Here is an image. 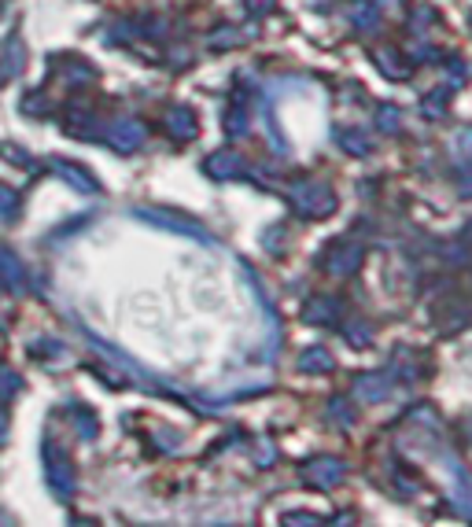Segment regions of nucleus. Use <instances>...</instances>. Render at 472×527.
I'll use <instances>...</instances> for the list:
<instances>
[{"label": "nucleus", "instance_id": "nucleus-7", "mask_svg": "<svg viewBox=\"0 0 472 527\" xmlns=\"http://www.w3.org/2000/svg\"><path fill=\"white\" fill-rule=\"evenodd\" d=\"M336 317H340V299H332V295H313L303 310L306 324H336Z\"/></svg>", "mask_w": 472, "mask_h": 527}, {"label": "nucleus", "instance_id": "nucleus-21", "mask_svg": "<svg viewBox=\"0 0 472 527\" xmlns=\"http://www.w3.org/2000/svg\"><path fill=\"white\" fill-rule=\"evenodd\" d=\"M273 8H277V0H244V12H251L255 19H262V15H269Z\"/></svg>", "mask_w": 472, "mask_h": 527}, {"label": "nucleus", "instance_id": "nucleus-17", "mask_svg": "<svg viewBox=\"0 0 472 527\" xmlns=\"http://www.w3.org/2000/svg\"><path fill=\"white\" fill-rule=\"evenodd\" d=\"M225 133L229 137H248V111L244 107H232L225 114Z\"/></svg>", "mask_w": 472, "mask_h": 527}, {"label": "nucleus", "instance_id": "nucleus-5", "mask_svg": "<svg viewBox=\"0 0 472 527\" xmlns=\"http://www.w3.org/2000/svg\"><path fill=\"white\" fill-rule=\"evenodd\" d=\"M354 398H362V402H384L391 395V377L387 373H362V377H354Z\"/></svg>", "mask_w": 472, "mask_h": 527}, {"label": "nucleus", "instance_id": "nucleus-12", "mask_svg": "<svg viewBox=\"0 0 472 527\" xmlns=\"http://www.w3.org/2000/svg\"><path fill=\"white\" fill-rule=\"evenodd\" d=\"M299 369L303 373H329L332 369V354L325 347H310L299 354Z\"/></svg>", "mask_w": 472, "mask_h": 527}, {"label": "nucleus", "instance_id": "nucleus-19", "mask_svg": "<svg viewBox=\"0 0 472 527\" xmlns=\"http://www.w3.org/2000/svg\"><path fill=\"white\" fill-rule=\"evenodd\" d=\"M211 41H214V49H232V45H241V30L225 26V30H218Z\"/></svg>", "mask_w": 472, "mask_h": 527}, {"label": "nucleus", "instance_id": "nucleus-14", "mask_svg": "<svg viewBox=\"0 0 472 527\" xmlns=\"http://www.w3.org/2000/svg\"><path fill=\"white\" fill-rule=\"evenodd\" d=\"M144 218H151V222H159V225H167V229H177V232H185V236H195V240H207V232L200 229V225H188V222H174L170 214H159V211H141Z\"/></svg>", "mask_w": 472, "mask_h": 527}, {"label": "nucleus", "instance_id": "nucleus-10", "mask_svg": "<svg viewBox=\"0 0 472 527\" xmlns=\"http://www.w3.org/2000/svg\"><path fill=\"white\" fill-rule=\"evenodd\" d=\"M167 126H170V133H174V137L192 141V137H195V130H200V122H195V114H192L188 107H174V111L167 114Z\"/></svg>", "mask_w": 472, "mask_h": 527}, {"label": "nucleus", "instance_id": "nucleus-8", "mask_svg": "<svg viewBox=\"0 0 472 527\" xmlns=\"http://www.w3.org/2000/svg\"><path fill=\"white\" fill-rule=\"evenodd\" d=\"M347 23L354 30H377L380 26V8L373 0H347Z\"/></svg>", "mask_w": 472, "mask_h": 527}, {"label": "nucleus", "instance_id": "nucleus-22", "mask_svg": "<svg viewBox=\"0 0 472 527\" xmlns=\"http://www.w3.org/2000/svg\"><path fill=\"white\" fill-rule=\"evenodd\" d=\"M285 523H318L313 516H285Z\"/></svg>", "mask_w": 472, "mask_h": 527}, {"label": "nucleus", "instance_id": "nucleus-1", "mask_svg": "<svg viewBox=\"0 0 472 527\" xmlns=\"http://www.w3.org/2000/svg\"><path fill=\"white\" fill-rule=\"evenodd\" d=\"M288 199H292L295 214H303V218H310V222L329 218V214L336 211V203H340L336 192H332L325 181H299V185H292Z\"/></svg>", "mask_w": 472, "mask_h": 527}, {"label": "nucleus", "instance_id": "nucleus-20", "mask_svg": "<svg viewBox=\"0 0 472 527\" xmlns=\"http://www.w3.org/2000/svg\"><path fill=\"white\" fill-rule=\"evenodd\" d=\"M454 148H458V159H465V162H472V126L458 133V141H454Z\"/></svg>", "mask_w": 472, "mask_h": 527}, {"label": "nucleus", "instance_id": "nucleus-6", "mask_svg": "<svg viewBox=\"0 0 472 527\" xmlns=\"http://www.w3.org/2000/svg\"><path fill=\"white\" fill-rule=\"evenodd\" d=\"M204 170H207L214 181H229V177H236V174H244V159L236 155L232 148H222V151H214V155L204 162Z\"/></svg>", "mask_w": 472, "mask_h": 527}, {"label": "nucleus", "instance_id": "nucleus-4", "mask_svg": "<svg viewBox=\"0 0 472 527\" xmlns=\"http://www.w3.org/2000/svg\"><path fill=\"white\" fill-rule=\"evenodd\" d=\"M443 461H447V476H450V483H447L450 502H454L465 516H472V476H468L454 458H443Z\"/></svg>", "mask_w": 472, "mask_h": 527}, {"label": "nucleus", "instance_id": "nucleus-18", "mask_svg": "<svg viewBox=\"0 0 472 527\" xmlns=\"http://www.w3.org/2000/svg\"><path fill=\"white\" fill-rule=\"evenodd\" d=\"M325 413H329V417H336V421H340L343 428H347V424H354V410L347 405V398H332Z\"/></svg>", "mask_w": 472, "mask_h": 527}, {"label": "nucleus", "instance_id": "nucleus-15", "mask_svg": "<svg viewBox=\"0 0 472 527\" xmlns=\"http://www.w3.org/2000/svg\"><path fill=\"white\" fill-rule=\"evenodd\" d=\"M447 107H450V89H431L428 96H424V114L428 118H440V114H447Z\"/></svg>", "mask_w": 472, "mask_h": 527}, {"label": "nucleus", "instance_id": "nucleus-3", "mask_svg": "<svg viewBox=\"0 0 472 527\" xmlns=\"http://www.w3.org/2000/svg\"><path fill=\"white\" fill-rule=\"evenodd\" d=\"M343 461L340 458H329V454H318V458H310V461H303V468H299V476L310 483V486H336L340 479H343Z\"/></svg>", "mask_w": 472, "mask_h": 527}, {"label": "nucleus", "instance_id": "nucleus-16", "mask_svg": "<svg viewBox=\"0 0 472 527\" xmlns=\"http://www.w3.org/2000/svg\"><path fill=\"white\" fill-rule=\"evenodd\" d=\"M377 122H380V130H384V133H399V126H403V111H399L395 104H384V107L377 111Z\"/></svg>", "mask_w": 472, "mask_h": 527}, {"label": "nucleus", "instance_id": "nucleus-2", "mask_svg": "<svg viewBox=\"0 0 472 527\" xmlns=\"http://www.w3.org/2000/svg\"><path fill=\"white\" fill-rule=\"evenodd\" d=\"M359 266H362V243L359 240H336V243H329V251L322 255V269L329 277H336V280L354 277V273H359Z\"/></svg>", "mask_w": 472, "mask_h": 527}, {"label": "nucleus", "instance_id": "nucleus-9", "mask_svg": "<svg viewBox=\"0 0 472 527\" xmlns=\"http://www.w3.org/2000/svg\"><path fill=\"white\" fill-rule=\"evenodd\" d=\"M373 59H377V67L391 77V81H403V77H410V67H406V59L391 49V45H384V49H373Z\"/></svg>", "mask_w": 472, "mask_h": 527}, {"label": "nucleus", "instance_id": "nucleus-13", "mask_svg": "<svg viewBox=\"0 0 472 527\" xmlns=\"http://www.w3.org/2000/svg\"><path fill=\"white\" fill-rule=\"evenodd\" d=\"M141 141H144V130H141V122H123V126H114V144L123 148V151L137 148Z\"/></svg>", "mask_w": 472, "mask_h": 527}, {"label": "nucleus", "instance_id": "nucleus-11", "mask_svg": "<svg viewBox=\"0 0 472 527\" xmlns=\"http://www.w3.org/2000/svg\"><path fill=\"white\" fill-rule=\"evenodd\" d=\"M336 141H340V148L347 155H359V159L373 155V141L366 133H359V130H336Z\"/></svg>", "mask_w": 472, "mask_h": 527}]
</instances>
